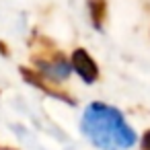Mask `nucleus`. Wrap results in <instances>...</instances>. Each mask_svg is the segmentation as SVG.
Instances as JSON below:
<instances>
[{
	"label": "nucleus",
	"mask_w": 150,
	"mask_h": 150,
	"mask_svg": "<svg viewBox=\"0 0 150 150\" xmlns=\"http://www.w3.org/2000/svg\"><path fill=\"white\" fill-rule=\"evenodd\" d=\"M84 136L103 150H123L134 146L136 134L125 123L121 113L103 103H93L82 117Z\"/></svg>",
	"instance_id": "f257e3e1"
},
{
	"label": "nucleus",
	"mask_w": 150,
	"mask_h": 150,
	"mask_svg": "<svg viewBox=\"0 0 150 150\" xmlns=\"http://www.w3.org/2000/svg\"><path fill=\"white\" fill-rule=\"evenodd\" d=\"M74 66H76V70L86 78V80H93L91 76H93V66H91V60L82 54V52H76L74 54Z\"/></svg>",
	"instance_id": "f03ea898"
},
{
	"label": "nucleus",
	"mask_w": 150,
	"mask_h": 150,
	"mask_svg": "<svg viewBox=\"0 0 150 150\" xmlns=\"http://www.w3.org/2000/svg\"><path fill=\"white\" fill-rule=\"evenodd\" d=\"M142 146H144V150H150V134L144 138V144H142Z\"/></svg>",
	"instance_id": "7ed1b4c3"
},
{
	"label": "nucleus",
	"mask_w": 150,
	"mask_h": 150,
	"mask_svg": "<svg viewBox=\"0 0 150 150\" xmlns=\"http://www.w3.org/2000/svg\"><path fill=\"white\" fill-rule=\"evenodd\" d=\"M0 52H2V54H4V56H6V54H8V50H6V47H4V43H2V41H0Z\"/></svg>",
	"instance_id": "20e7f679"
},
{
	"label": "nucleus",
	"mask_w": 150,
	"mask_h": 150,
	"mask_svg": "<svg viewBox=\"0 0 150 150\" xmlns=\"http://www.w3.org/2000/svg\"><path fill=\"white\" fill-rule=\"evenodd\" d=\"M0 150H2V148H0Z\"/></svg>",
	"instance_id": "39448f33"
}]
</instances>
